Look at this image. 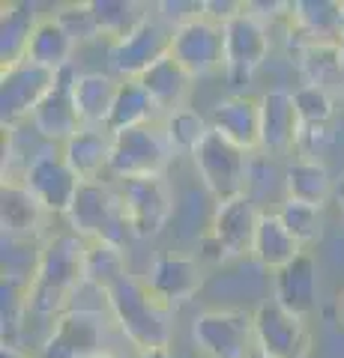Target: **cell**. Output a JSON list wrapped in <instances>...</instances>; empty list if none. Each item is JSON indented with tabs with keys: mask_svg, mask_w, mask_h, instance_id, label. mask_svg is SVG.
I'll list each match as a JSON object with an SVG mask.
<instances>
[{
	"mask_svg": "<svg viewBox=\"0 0 344 358\" xmlns=\"http://www.w3.org/2000/svg\"><path fill=\"white\" fill-rule=\"evenodd\" d=\"M156 13L165 24L180 27V24H188V21L201 18L204 15V0H162L156 3Z\"/></svg>",
	"mask_w": 344,
	"mask_h": 358,
	"instance_id": "obj_38",
	"label": "cell"
},
{
	"mask_svg": "<svg viewBox=\"0 0 344 358\" xmlns=\"http://www.w3.org/2000/svg\"><path fill=\"white\" fill-rule=\"evenodd\" d=\"M46 218L48 212L27 192L25 182H4V188H0V227H4V239L36 242L42 239Z\"/></svg>",
	"mask_w": 344,
	"mask_h": 358,
	"instance_id": "obj_21",
	"label": "cell"
},
{
	"mask_svg": "<svg viewBox=\"0 0 344 358\" xmlns=\"http://www.w3.org/2000/svg\"><path fill=\"white\" fill-rule=\"evenodd\" d=\"M39 15L33 13L30 3H15L9 0L4 3V15H0V69H9L27 57V45L33 36Z\"/></svg>",
	"mask_w": 344,
	"mask_h": 358,
	"instance_id": "obj_29",
	"label": "cell"
},
{
	"mask_svg": "<svg viewBox=\"0 0 344 358\" xmlns=\"http://www.w3.org/2000/svg\"><path fill=\"white\" fill-rule=\"evenodd\" d=\"M105 352V317L90 308L63 310L39 346V358H99Z\"/></svg>",
	"mask_w": 344,
	"mask_h": 358,
	"instance_id": "obj_9",
	"label": "cell"
},
{
	"mask_svg": "<svg viewBox=\"0 0 344 358\" xmlns=\"http://www.w3.org/2000/svg\"><path fill=\"white\" fill-rule=\"evenodd\" d=\"M0 358H33L25 346L18 343H4V350H0Z\"/></svg>",
	"mask_w": 344,
	"mask_h": 358,
	"instance_id": "obj_39",
	"label": "cell"
},
{
	"mask_svg": "<svg viewBox=\"0 0 344 358\" xmlns=\"http://www.w3.org/2000/svg\"><path fill=\"white\" fill-rule=\"evenodd\" d=\"M254 320V346L270 358H308L312 355V331L305 320L282 308L275 299L258 301L252 310Z\"/></svg>",
	"mask_w": 344,
	"mask_h": 358,
	"instance_id": "obj_10",
	"label": "cell"
},
{
	"mask_svg": "<svg viewBox=\"0 0 344 358\" xmlns=\"http://www.w3.org/2000/svg\"><path fill=\"white\" fill-rule=\"evenodd\" d=\"M120 200L126 209V221L132 227L135 239H150L165 230L171 212H174V197L171 185L165 176H141V179H120L117 182Z\"/></svg>",
	"mask_w": 344,
	"mask_h": 358,
	"instance_id": "obj_12",
	"label": "cell"
},
{
	"mask_svg": "<svg viewBox=\"0 0 344 358\" xmlns=\"http://www.w3.org/2000/svg\"><path fill=\"white\" fill-rule=\"evenodd\" d=\"M320 293V266L312 251H303L294 263L273 275V299L296 317H308L317 305Z\"/></svg>",
	"mask_w": 344,
	"mask_h": 358,
	"instance_id": "obj_19",
	"label": "cell"
},
{
	"mask_svg": "<svg viewBox=\"0 0 344 358\" xmlns=\"http://www.w3.org/2000/svg\"><path fill=\"white\" fill-rule=\"evenodd\" d=\"M87 287H93L99 296H105L117 281H123L129 275L126 263V248L111 242H87Z\"/></svg>",
	"mask_w": 344,
	"mask_h": 358,
	"instance_id": "obj_33",
	"label": "cell"
},
{
	"mask_svg": "<svg viewBox=\"0 0 344 358\" xmlns=\"http://www.w3.org/2000/svg\"><path fill=\"white\" fill-rule=\"evenodd\" d=\"M156 110H159V105L153 102V96L144 90V84L138 78L120 81L114 108H111L105 129L111 134H120V131H129V129H138V126H150L153 117H156Z\"/></svg>",
	"mask_w": 344,
	"mask_h": 358,
	"instance_id": "obj_30",
	"label": "cell"
},
{
	"mask_svg": "<svg viewBox=\"0 0 344 358\" xmlns=\"http://www.w3.org/2000/svg\"><path fill=\"white\" fill-rule=\"evenodd\" d=\"M120 90V78L108 75V72H78L72 81V99H75V110L81 117V126H93V129H105L111 108H114Z\"/></svg>",
	"mask_w": 344,
	"mask_h": 358,
	"instance_id": "obj_24",
	"label": "cell"
},
{
	"mask_svg": "<svg viewBox=\"0 0 344 358\" xmlns=\"http://www.w3.org/2000/svg\"><path fill=\"white\" fill-rule=\"evenodd\" d=\"M171 57L180 63L195 81L225 69V30L207 15L174 27Z\"/></svg>",
	"mask_w": 344,
	"mask_h": 358,
	"instance_id": "obj_14",
	"label": "cell"
},
{
	"mask_svg": "<svg viewBox=\"0 0 344 358\" xmlns=\"http://www.w3.org/2000/svg\"><path fill=\"white\" fill-rule=\"evenodd\" d=\"M111 143H114V134L108 129L81 126V131H75L60 150L81 182H99L111 167Z\"/></svg>",
	"mask_w": 344,
	"mask_h": 358,
	"instance_id": "obj_23",
	"label": "cell"
},
{
	"mask_svg": "<svg viewBox=\"0 0 344 358\" xmlns=\"http://www.w3.org/2000/svg\"><path fill=\"white\" fill-rule=\"evenodd\" d=\"M138 358H180L171 346H159V350H147V352H138Z\"/></svg>",
	"mask_w": 344,
	"mask_h": 358,
	"instance_id": "obj_40",
	"label": "cell"
},
{
	"mask_svg": "<svg viewBox=\"0 0 344 358\" xmlns=\"http://www.w3.org/2000/svg\"><path fill=\"white\" fill-rule=\"evenodd\" d=\"M99 358H126V355H120V352H105V355H99Z\"/></svg>",
	"mask_w": 344,
	"mask_h": 358,
	"instance_id": "obj_42",
	"label": "cell"
},
{
	"mask_svg": "<svg viewBox=\"0 0 344 358\" xmlns=\"http://www.w3.org/2000/svg\"><path fill=\"white\" fill-rule=\"evenodd\" d=\"M294 99H296L303 129H326L329 120L336 117V99H332L326 87L303 84L299 90H294Z\"/></svg>",
	"mask_w": 344,
	"mask_h": 358,
	"instance_id": "obj_36",
	"label": "cell"
},
{
	"mask_svg": "<svg viewBox=\"0 0 344 358\" xmlns=\"http://www.w3.org/2000/svg\"><path fill=\"white\" fill-rule=\"evenodd\" d=\"M57 21L69 30V36L75 42H93L99 39V33H96V24H93V15H90V3H69V6H60L57 13Z\"/></svg>",
	"mask_w": 344,
	"mask_h": 358,
	"instance_id": "obj_37",
	"label": "cell"
},
{
	"mask_svg": "<svg viewBox=\"0 0 344 358\" xmlns=\"http://www.w3.org/2000/svg\"><path fill=\"white\" fill-rule=\"evenodd\" d=\"M192 162L204 188L216 197V203L246 194L252 176V152L237 147L225 134L209 129L204 143L192 152Z\"/></svg>",
	"mask_w": 344,
	"mask_h": 358,
	"instance_id": "obj_4",
	"label": "cell"
},
{
	"mask_svg": "<svg viewBox=\"0 0 344 358\" xmlns=\"http://www.w3.org/2000/svg\"><path fill=\"white\" fill-rule=\"evenodd\" d=\"M279 218L284 221V227L294 233L296 242L303 245H312L320 239V233H324V209L320 206H312V203H299V200H287L279 209Z\"/></svg>",
	"mask_w": 344,
	"mask_h": 358,
	"instance_id": "obj_35",
	"label": "cell"
},
{
	"mask_svg": "<svg viewBox=\"0 0 344 358\" xmlns=\"http://www.w3.org/2000/svg\"><path fill=\"white\" fill-rule=\"evenodd\" d=\"M261 215H263V209L249 194L216 203L207 236H204V251L209 260L228 263V260H237V257H252V245H254Z\"/></svg>",
	"mask_w": 344,
	"mask_h": 358,
	"instance_id": "obj_5",
	"label": "cell"
},
{
	"mask_svg": "<svg viewBox=\"0 0 344 358\" xmlns=\"http://www.w3.org/2000/svg\"><path fill=\"white\" fill-rule=\"evenodd\" d=\"M66 224L84 242H111L126 248V239L132 236L117 185L105 182V179L81 182L69 212H66Z\"/></svg>",
	"mask_w": 344,
	"mask_h": 358,
	"instance_id": "obj_3",
	"label": "cell"
},
{
	"mask_svg": "<svg viewBox=\"0 0 344 358\" xmlns=\"http://www.w3.org/2000/svg\"><path fill=\"white\" fill-rule=\"evenodd\" d=\"M78 48V42L69 36L57 15H39L36 27H33V36H30V45H27V63L33 66H42L48 72H63L72 66V54Z\"/></svg>",
	"mask_w": 344,
	"mask_h": 358,
	"instance_id": "obj_25",
	"label": "cell"
},
{
	"mask_svg": "<svg viewBox=\"0 0 344 358\" xmlns=\"http://www.w3.org/2000/svg\"><path fill=\"white\" fill-rule=\"evenodd\" d=\"M284 194L287 200H299V203H312L324 209L332 194L329 167L320 159H303L299 155L284 171Z\"/></svg>",
	"mask_w": 344,
	"mask_h": 358,
	"instance_id": "obj_28",
	"label": "cell"
},
{
	"mask_svg": "<svg viewBox=\"0 0 344 358\" xmlns=\"http://www.w3.org/2000/svg\"><path fill=\"white\" fill-rule=\"evenodd\" d=\"M90 15L99 39H108L114 45L150 15V6L135 3V0H90Z\"/></svg>",
	"mask_w": 344,
	"mask_h": 358,
	"instance_id": "obj_31",
	"label": "cell"
},
{
	"mask_svg": "<svg viewBox=\"0 0 344 358\" xmlns=\"http://www.w3.org/2000/svg\"><path fill=\"white\" fill-rule=\"evenodd\" d=\"M338 48H341V69H344V39L338 42Z\"/></svg>",
	"mask_w": 344,
	"mask_h": 358,
	"instance_id": "obj_43",
	"label": "cell"
},
{
	"mask_svg": "<svg viewBox=\"0 0 344 358\" xmlns=\"http://www.w3.org/2000/svg\"><path fill=\"white\" fill-rule=\"evenodd\" d=\"M336 197H338V206H341V218H344V179H341V185H338Z\"/></svg>",
	"mask_w": 344,
	"mask_h": 358,
	"instance_id": "obj_41",
	"label": "cell"
},
{
	"mask_svg": "<svg viewBox=\"0 0 344 358\" xmlns=\"http://www.w3.org/2000/svg\"><path fill=\"white\" fill-rule=\"evenodd\" d=\"M341 313H344V299H341Z\"/></svg>",
	"mask_w": 344,
	"mask_h": 358,
	"instance_id": "obj_45",
	"label": "cell"
},
{
	"mask_svg": "<svg viewBox=\"0 0 344 358\" xmlns=\"http://www.w3.org/2000/svg\"><path fill=\"white\" fill-rule=\"evenodd\" d=\"M162 129L165 134H168V143H171V150L174 155L180 152V155H192L198 147L204 143V138L209 134V120L204 114H198L195 108H177L171 110L168 117H165L162 122Z\"/></svg>",
	"mask_w": 344,
	"mask_h": 358,
	"instance_id": "obj_34",
	"label": "cell"
},
{
	"mask_svg": "<svg viewBox=\"0 0 344 358\" xmlns=\"http://www.w3.org/2000/svg\"><path fill=\"white\" fill-rule=\"evenodd\" d=\"M296 66L305 84L326 87L344 78L338 42H296Z\"/></svg>",
	"mask_w": 344,
	"mask_h": 358,
	"instance_id": "obj_32",
	"label": "cell"
},
{
	"mask_svg": "<svg viewBox=\"0 0 344 358\" xmlns=\"http://www.w3.org/2000/svg\"><path fill=\"white\" fill-rule=\"evenodd\" d=\"M299 42H341L344 3L341 0H296L287 9Z\"/></svg>",
	"mask_w": 344,
	"mask_h": 358,
	"instance_id": "obj_22",
	"label": "cell"
},
{
	"mask_svg": "<svg viewBox=\"0 0 344 358\" xmlns=\"http://www.w3.org/2000/svg\"><path fill=\"white\" fill-rule=\"evenodd\" d=\"M192 341L204 358H252L258 352L252 310L240 308L201 310L192 322Z\"/></svg>",
	"mask_w": 344,
	"mask_h": 358,
	"instance_id": "obj_6",
	"label": "cell"
},
{
	"mask_svg": "<svg viewBox=\"0 0 344 358\" xmlns=\"http://www.w3.org/2000/svg\"><path fill=\"white\" fill-rule=\"evenodd\" d=\"M87 242L72 230H60L46 236L39 254V266L27 293V313L33 317L57 320L63 310L72 308V299L81 287H87Z\"/></svg>",
	"mask_w": 344,
	"mask_h": 358,
	"instance_id": "obj_1",
	"label": "cell"
},
{
	"mask_svg": "<svg viewBox=\"0 0 344 358\" xmlns=\"http://www.w3.org/2000/svg\"><path fill=\"white\" fill-rule=\"evenodd\" d=\"M305 248L296 242V236L284 227V221L279 218V212H263L258 233H254V245H252V257L254 263L270 268L275 275L279 268H284L287 263H294Z\"/></svg>",
	"mask_w": 344,
	"mask_h": 358,
	"instance_id": "obj_26",
	"label": "cell"
},
{
	"mask_svg": "<svg viewBox=\"0 0 344 358\" xmlns=\"http://www.w3.org/2000/svg\"><path fill=\"white\" fill-rule=\"evenodd\" d=\"M57 81V72L21 60L9 69H0V120L4 129H15L18 122L33 117V110L48 96Z\"/></svg>",
	"mask_w": 344,
	"mask_h": 358,
	"instance_id": "obj_15",
	"label": "cell"
},
{
	"mask_svg": "<svg viewBox=\"0 0 344 358\" xmlns=\"http://www.w3.org/2000/svg\"><path fill=\"white\" fill-rule=\"evenodd\" d=\"M209 126L242 150L249 152L261 150V99L242 93H231L219 99L213 110H209Z\"/></svg>",
	"mask_w": 344,
	"mask_h": 358,
	"instance_id": "obj_20",
	"label": "cell"
},
{
	"mask_svg": "<svg viewBox=\"0 0 344 358\" xmlns=\"http://www.w3.org/2000/svg\"><path fill=\"white\" fill-rule=\"evenodd\" d=\"M105 308L138 352L171 346V308L138 275H126L105 293Z\"/></svg>",
	"mask_w": 344,
	"mask_h": 358,
	"instance_id": "obj_2",
	"label": "cell"
},
{
	"mask_svg": "<svg viewBox=\"0 0 344 358\" xmlns=\"http://www.w3.org/2000/svg\"><path fill=\"white\" fill-rule=\"evenodd\" d=\"M18 182H25V188L39 200L48 215H63V218H66V212H69L72 200L81 188L78 173H75L72 164L66 162L60 147L39 150L27 162Z\"/></svg>",
	"mask_w": 344,
	"mask_h": 358,
	"instance_id": "obj_8",
	"label": "cell"
},
{
	"mask_svg": "<svg viewBox=\"0 0 344 358\" xmlns=\"http://www.w3.org/2000/svg\"><path fill=\"white\" fill-rule=\"evenodd\" d=\"M221 30H225V75L231 84L240 87L252 81V75L270 57V27L246 6L240 15L225 21Z\"/></svg>",
	"mask_w": 344,
	"mask_h": 358,
	"instance_id": "obj_11",
	"label": "cell"
},
{
	"mask_svg": "<svg viewBox=\"0 0 344 358\" xmlns=\"http://www.w3.org/2000/svg\"><path fill=\"white\" fill-rule=\"evenodd\" d=\"M171 27H165V21L159 15H147L141 24L114 42L108 48V63L120 81H132L141 78L153 63H159L165 54H171Z\"/></svg>",
	"mask_w": 344,
	"mask_h": 358,
	"instance_id": "obj_13",
	"label": "cell"
},
{
	"mask_svg": "<svg viewBox=\"0 0 344 358\" xmlns=\"http://www.w3.org/2000/svg\"><path fill=\"white\" fill-rule=\"evenodd\" d=\"M171 143L162 126H138L129 131L114 134L111 143V167L114 179H141V176H162L171 164Z\"/></svg>",
	"mask_w": 344,
	"mask_h": 358,
	"instance_id": "obj_7",
	"label": "cell"
},
{
	"mask_svg": "<svg viewBox=\"0 0 344 358\" xmlns=\"http://www.w3.org/2000/svg\"><path fill=\"white\" fill-rule=\"evenodd\" d=\"M252 358H270V355H263V352H254Z\"/></svg>",
	"mask_w": 344,
	"mask_h": 358,
	"instance_id": "obj_44",
	"label": "cell"
},
{
	"mask_svg": "<svg viewBox=\"0 0 344 358\" xmlns=\"http://www.w3.org/2000/svg\"><path fill=\"white\" fill-rule=\"evenodd\" d=\"M144 281H147V287L156 293V299H162L165 305L174 310L177 305L188 301L204 287V272H201V263H198L195 257L162 251L150 260Z\"/></svg>",
	"mask_w": 344,
	"mask_h": 358,
	"instance_id": "obj_16",
	"label": "cell"
},
{
	"mask_svg": "<svg viewBox=\"0 0 344 358\" xmlns=\"http://www.w3.org/2000/svg\"><path fill=\"white\" fill-rule=\"evenodd\" d=\"M138 81L153 96V102L159 105V110H168L171 114V110H177V108H186V99H188V93H192L195 78L188 75L171 54H165V57L159 63H153Z\"/></svg>",
	"mask_w": 344,
	"mask_h": 358,
	"instance_id": "obj_27",
	"label": "cell"
},
{
	"mask_svg": "<svg viewBox=\"0 0 344 358\" xmlns=\"http://www.w3.org/2000/svg\"><path fill=\"white\" fill-rule=\"evenodd\" d=\"M258 99H261V150L273 155L291 152L299 143V131H303L294 90L270 87Z\"/></svg>",
	"mask_w": 344,
	"mask_h": 358,
	"instance_id": "obj_17",
	"label": "cell"
},
{
	"mask_svg": "<svg viewBox=\"0 0 344 358\" xmlns=\"http://www.w3.org/2000/svg\"><path fill=\"white\" fill-rule=\"evenodd\" d=\"M75 66L57 72V81L48 90V96L39 102V108L33 110L30 126L36 129L42 138L51 143H63L72 138L75 131H81V117L75 110V99H72V81H75Z\"/></svg>",
	"mask_w": 344,
	"mask_h": 358,
	"instance_id": "obj_18",
	"label": "cell"
}]
</instances>
